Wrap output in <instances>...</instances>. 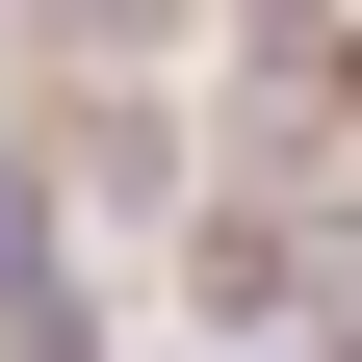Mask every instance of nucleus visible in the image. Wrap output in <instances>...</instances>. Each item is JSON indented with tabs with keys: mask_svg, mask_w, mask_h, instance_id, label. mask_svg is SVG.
<instances>
[{
	"mask_svg": "<svg viewBox=\"0 0 362 362\" xmlns=\"http://www.w3.org/2000/svg\"><path fill=\"white\" fill-rule=\"evenodd\" d=\"M104 26H156V0H104Z\"/></svg>",
	"mask_w": 362,
	"mask_h": 362,
	"instance_id": "1",
	"label": "nucleus"
}]
</instances>
